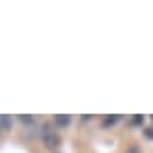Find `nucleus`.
<instances>
[{
  "label": "nucleus",
  "mask_w": 153,
  "mask_h": 153,
  "mask_svg": "<svg viewBox=\"0 0 153 153\" xmlns=\"http://www.w3.org/2000/svg\"><path fill=\"white\" fill-rule=\"evenodd\" d=\"M141 122H143V116H134L132 118V124H141Z\"/></svg>",
  "instance_id": "423d86ee"
},
{
  "label": "nucleus",
  "mask_w": 153,
  "mask_h": 153,
  "mask_svg": "<svg viewBox=\"0 0 153 153\" xmlns=\"http://www.w3.org/2000/svg\"><path fill=\"white\" fill-rule=\"evenodd\" d=\"M19 120H21V122H23V124H27V126H33V122H35V118H33V116H19Z\"/></svg>",
  "instance_id": "39448f33"
},
{
  "label": "nucleus",
  "mask_w": 153,
  "mask_h": 153,
  "mask_svg": "<svg viewBox=\"0 0 153 153\" xmlns=\"http://www.w3.org/2000/svg\"><path fill=\"white\" fill-rule=\"evenodd\" d=\"M0 128H2V130H10V128H13L10 116H0Z\"/></svg>",
  "instance_id": "7ed1b4c3"
},
{
  "label": "nucleus",
  "mask_w": 153,
  "mask_h": 153,
  "mask_svg": "<svg viewBox=\"0 0 153 153\" xmlns=\"http://www.w3.org/2000/svg\"><path fill=\"white\" fill-rule=\"evenodd\" d=\"M118 120H120L118 116H105V118H103V126H105V128H112Z\"/></svg>",
  "instance_id": "20e7f679"
},
{
  "label": "nucleus",
  "mask_w": 153,
  "mask_h": 153,
  "mask_svg": "<svg viewBox=\"0 0 153 153\" xmlns=\"http://www.w3.org/2000/svg\"><path fill=\"white\" fill-rule=\"evenodd\" d=\"M42 141H44V145H46L48 149H56L58 143H60L56 130H52L50 124H44V126H42Z\"/></svg>",
  "instance_id": "f257e3e1"
},
{
  "label": "nucleus",
  "mask_w": 153,
  "mask_h": 153,
  "mask_svg": "<svg viewBox=\"0 0 153 153\" xmlns=\"http://www.w3.org/2000/svg\"><path fill=\"white\" fill-rule=\"evenodd\" d=\"M126 153H141V151H139V149H137V147H130V149H128Z\"/></svg>",
  "instance_id": "0eeeda50"
},
{
  "label": "nucleus",
  "mask_w": 153,
  "mask_h": 153,
  "mask_svg": "<svg viewBox=\"0 0 153 153\" xmlns=\"http://www.w3.org/2000/svg\"><path fill=\"white\" fill-rule=\"evenodd\" d=\"M54 124L58 128H66L71 124V116H64V114H58V116H54Z\"/></svg>",
  "instance_id": "f03ea898"
}]
</instances>
